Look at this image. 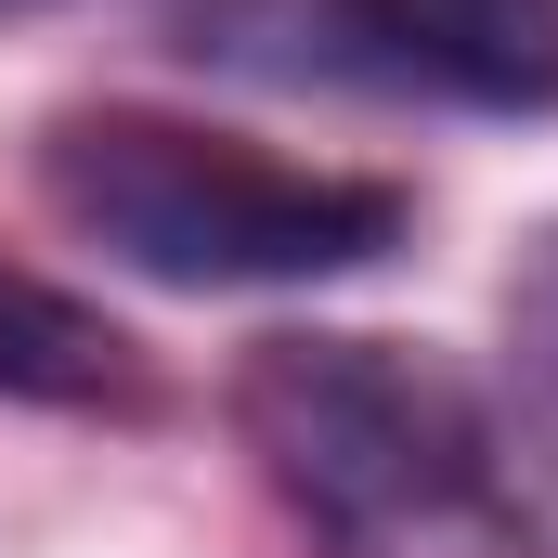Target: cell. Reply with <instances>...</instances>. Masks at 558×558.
Listing matches in <instances>:
<instances>
[{
	"label": "cell",
	"mask_w": 558,
	"mask_h": 558,
	"mask_svg": "<svg viewBox=\"0 0 558 558\" xmlns=\"http://www.w3.org/2000/svg\"><path fill=\"white\" fill-rule=\"evenodd\" d=\"M234 441L260 454L312 558H533L494 403L416 338L364 325L260 338L234 364Z\"/></svg>",
	"instance_id": "1"
},
{
	"label": "cell",
	"mask_w": 558,
	"mask_h": 558,
	"mask_svg": "<svg viewBox=\"0 0 558 558\" xmlns=\"http://www.w3.org/2000/svg\"><path fill=\"white\" fill-rule=\"evenodd\" d=\"M39 195L78 247L143 286L247 299V286H338L377 274L416 234V195L377 169L274 156L247 131L169 118V105H65L39 131Z\"/></svg>",
	"instance_id": "2"
},
{
	"label": "cell",
	"mask_w": 558,
	"mask_h": 558,
	"mask_svg": "<svg viewBox=\"0 0 558 558\" xmlns=\"http://www.w3.org/2000/svg\"><path fill=\"white\" fill-rule=\"evenodd\" d=\"M182 52L286 92L558 118V0H182Z\"/></svg>",
	"instance_id": "3"
},
{
	"label": "cell",
	"mask_w": 558,
	"mask_h": 558,
	"mask_svg": "<svg viewBox=\"0 0 558 558\" xmlns=\"http://www.w3.org/2000/svg\"><path fill=\"white\" fill-rule=\"evenodd\" d=\"M0 403H52V416H143L156 364L118 312H92L78 286L0 260Z\"/></svg>",
	"instance_id": "4"
},
{
	"label": "cell",
	"mask_w": 558,
	"mask_h": 558,
	"mask_svg": "<svg viewBox=\"0 0 558 558\" xmlns=\"http://www.w3.org/2000/svg\"><path fill=\"white\" fill-rule=\"evenodd\" d=\"M494 454H507V494L533 520V558H558V221L507 260L494 299Z\"/></svg>",
	"instance_id": "5"
},
{
	"label": "cell",
	"mask_w": 558,
	"mask_h": 558,
	"mask_svg": "<svg viewBox=\"0 0 558 558\" xmlns=\"http://www.w3.org/2000/svg\"><path fill=\"white\" fill-rule=\"evenodd\" d=\"M0 13H52V0H0Z\"/></svg>",
	"instance_id": "6"
}]
</instances>
